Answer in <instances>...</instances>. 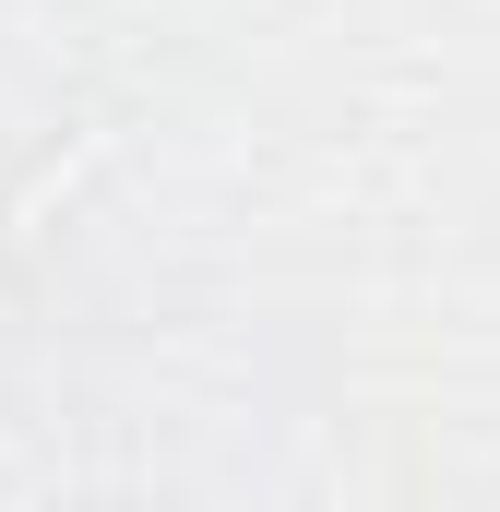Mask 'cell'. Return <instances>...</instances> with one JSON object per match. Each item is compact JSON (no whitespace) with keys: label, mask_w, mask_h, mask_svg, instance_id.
Segmentation results:
<instances>
[{"label":"cell","mask_w":500,"mask_h":512,"mask_svg":"<svg viewBox=\"0 0 500 512\" xmlns=\"http://www.w3.org/2000/svg\"><path fill=\"white\" fill-rule=\"evenodd\" d=\"M108 155H120V120L72 131V143H60V155H48V167H36V179L12 191V239H48V215H72V203H84V179H96Z\"/></svg>","instance_id":"cell-1"}]
</instances>
